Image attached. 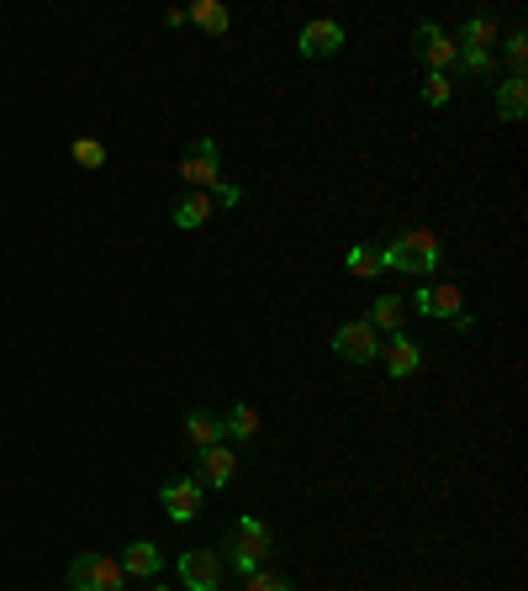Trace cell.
Masks as SVG:
<instances>
[{
    "mask_svg": "<svg viewBox=\"0 0 528 591\" xmlns=\"http://www.w3.org/2000/svg\"><path fill=\"white\" fill-rule=\"evenodd\" d=\"M149 591H164V587H159V581H149Z\"/></svg>",
    "mask_w": 528,
    "mask_h": 591,
    "instance_id": "cell-27",
    "label": "cell"
},
{
    "mask_svg": "<svg viewBox=\"0 0 528 591\" xmlns=\"http://www.w3.org/2000/svg\"><path fill=\"white\" fill-rule=\"evenodd\" d=\"M375 333H386V338H397V333H407L402 327V296H381L375 307H370V317H365Z\"/></svg>",
    "mask_w": 528,
    "mask_h": 591,
    "instance_id": "cell-19",
    "label": "cell"
},
{
    "mask_svg": "<svg viewBox=\"0 0 528 591\" xmlns=\"http://www.w3.org/2000/svg\"><path fill=\"white\" fill-rule=\"evenodd\" d=\"M185 22H196L211 38H228V27H233V16H228L222 0H196V5H185Z\"/></svg>",
    "mask_w": 528,
    "mask_h": 591,
    "instance_id": "cell-14",
    "label": "cell"
},
{
    "mask_svg": "<svg viewBox=\"0 0 528 591\" xmlns=\"http://www.w3.org/2000/svg\"><path fill=\"white\" fill-rule=\"evenodd\" d=\"M381 359H386V370H391V381H412L417 370H423V349L407 338V333H397V338H386L381 344Z\"/></svg>",
    "mask_w": 528,
    "mask_h": 591,
    "instance_id": "cell-12",
    "label": "cell"
},
{
    "mask_svg": "<svg viewBox=\"0 0 528 591\" xmlns=\"http://www.w3.org/2000/svg\"><path fill=\"white\" fill-rule=\"evenodd\" d=\"M69 154H75V164H85V169H106V143H95V138H75Z\"/></svg>",
    "mask_w": 528,
    "mask_h": 591,
    "instance_id": "cell-22",
    "label": "cell"
},
{
    "mask_svg": "<svg viewBox=\"0 0 528 591\" xmlns=\"http://www.w3.org/2000/svg\"><path fill=\"white\" fill-rule=\"evenodd\" d=\"M439 259H445V243L428 233V228H412V233H397L386 248H381V270H391V275H434L439 270Z\"/></svg>",
    "mask_w": 528,
    "mask_h": 591,
    "instance_id": "cell-1",
    "label": "cell"
},
{
    "mask_svg": "<svg viewBox=\"0 0 528 591\" xmlns=\"http://www.w3.org/2000/svg\"><path fill=\"white\" fill-rule=\"evenodd\" d=\"M491 42H497V16H487V11H476V16L454 33V48H481V53H491Z\"/></svg>",
    "mask_w": 528,
    "mask_h": 591,
    "instance_id": "cell-16",
    "label": "cell"
},
{
    "mask_svg": "<svg viewBox=\"0 0 528 591\" xmlns=\"http://www.w3.org/2000/svg\"><path fill=\"white\" fill-rule=\"evenodd\" d=\"M465 75H491V53H481V48H460V59H454Z\"/></svg>",
    "mask_w": 528,
    "mask_h": 591,
    "instance_id": "cell-25",
    "label": "cell"
},
{
    "mask_svg": "<svg viewBox=\"0 0 528 591\" xmlns=\"http://www.w3.org/2000/svg\"><path fill=\"white\" fill-rule=\"evenodd\" d=\"M327 344H333V355L349 359V364H370V359H381V344H386V338L370 327L365 317H355V322H344Z\"/></svg>",
    "mask_w": 528,
    "mask_h": 591,
    "instance_id": "cell-5",
    "label": "cell"
},
{
    "mask_svg": "<svg viewBox=\"0 0 528 591\" xmlns=\"http://www.w3.org/2000/svg\"><path fill=\"white\" fill-rule=\"evenodd\" d=\"M344 270H349L355 280H375V275H386V270H381V248H375V243H355V248L344 254Z\"/></svg>",
    "mask_w": 528,
    "mask_h": 591,
    "instance_id": "cell-20",
    "label": "cell"
},
{
    "mask_svg": "<svg viewBox=\"0 0 528 591\" xmlns=\"http://www.w3.org/2000/svg\"><path fill=\"white\" fill-rule=\"evenodd\" d=\"M296 48H301V59H333V53L344 48V27H338L333 16H318V22L301 27Z\"/></svg>",
    "mask_w": 528,
    "mask_h": 591,
    "instance_id": "cell-11",
    "label": "cell"
},
{
    "mask_svg": "<svg viewBox=\"0 0 528 591\" xmlns=\"http://www.w3.org/2000/svg\"><path fill=\"white\" fill-rule=\"evenodd\" d=\"M417 53H423V64H428L434 75H449V69H454V59H460L454 38H449L439 22H423V27H417Z\"/></svg>",
    "mask_w": 528,
    "mask_h": 591,
    "instance_id": "cell-9",
    "label": "cell"
},
{
    "mask_svg": "<svg viewBox=\"0 0 528 591\" xmlns=\"http://www.w3.org/2000/svg\"><path fill=\"white\" fill-rule=\"evenodd\" d=\"M222 434H233V438H244V444H254V438H259V407H254V401H239V407L222 417Z\"/></svg>",
    "mask_w": 528,
    "mask_h": 591,
    "instance_id": "cell-21",
    "label": "cell"
},
{
    "mask_svg": "<svg viewBox=\"0 0 528 591\" xmlns=\"http://www.w3.org/2000/svg\"><path fill=\"white\" fill-rule=\"evenodd\" d=\"M185 438H191L196 449H211V444H222V417H211L206 407L185 412Z\"/></svg>",
    "mask_w": 528,
    "mask_h": 591,
    "instance_id": "cell-17",
    "label": "cell"
},
{
    "mask_svg": "<svg viewBox=\"0 0 528 591\" xmlns=\"http://www.w3.org/2000/svg\"><path fill=\"white\" fill-rule=\"evenodd\" d=\"M117 565H123V576H138V581H159L164 554H159V544H149V539H132Z\"/></svg>",
    "mask_w": 528,
    "mask_h": 591,
    "instance_id": "cell-13",
    "label": "cell"
},
{
    "mask_svg": "<svg viewBox=\"0 0 528 591\" xmlns=\"http://www.w3.org/2000/svg\"><path fill=\"white\" fill-rule=\"evenodd\" d=\"M449 95H454V79L428 69V79H423V101H428V106H449Z\"/></svg>",
    "mask_w": 528,
    "mask_h": 591,
    "instance_id": "cell-23",
    "label": "cell"
},
{
    "mask_svg": "<svg viewBox=\"0 0 528 591\" xmlns=\"http://www.w3.org/2000/svg\"><path fill=\"white\" fill-rule=\"evenodd\" d=\"M159 508L169 513V523H191V517L202 513V480H196V475H175V480H164Z\"/></svg>",
    "mask_w": 528,
    "mask_h": 591,
    "instance_id": "cell-6",
    "label": "cell"
},
{
    "mask_svg": "<svg viewBox=\"0 0 528 591\" xmlns=\"http://www.w3.org/2000/svg\"><path fill=\"white\" fill-rule=\"evenodd\" d=\"M233 475H239V454H233L228 444H211V449H202V465H196L202 491H222V486H233Z\"/></svg>",
    "mask_w": 528,
    "mask_h": 591,
    "instance_id": "cell-10",
    "label": "cell"
},
{
    "mask_svg": "<svg viewBox=\"0 0 528 591\" xmlns=\"http://www.w3.org/2000/svg\"><path fill=\"white\" fill-rule=\"evenodd\" d=\"M524 112H528V79H502L497 85V117L502 121H524Z\"/></svg>",
    "mask_w": 528,
    "mask_h": 591,
    "instance_id": "cell-15",
    "label": "cell"
},
{
    "mask_svg": "<svg viewBox=\"0 0 528 591\" xmlns=\"http://www.w3.org/2000/svg\"><path fill=\"white\" fill-rule=\"evenodd\" d=\"M524 64H528V38L513 33V38H507V69H513V79H524Z\"/></svg>",
    "mask_w": 528,
    "mask_h": 591,
    "instance_id": "cell-26",
    "label": "cell"
},
{
    "mask_svg": "<svg viewBox=\"0 0 528 591\" xmlns=\"http://www.w3.org/2000/svg\"><path fill=\"white\" fill-rule=\"evenodd\" d=\"M412 307L423 317H460L465 312V291L454 280H439V285H417L412 291Z\"/></svg>",
    "mask_w": 528,
    "mask_h": 591,
    "instance_id": "cell-8",
    "label": "cell"
},
{
    "mask_svg": "<svg viewBox=\"0 0 528 591\" xmlns=\"http://www.w3.org/2000/svg\"><path fill=\"white\" fill-rule=\"evenodd\" d=\"M244 591H296V587L281 570H254V576H244Z\"/></svg>",
    "mask_w": 528,
    "mask_h": 591,
    "instance_id": "cell-24",
    "label": "cell"
},
{
    "mask_svg": "<svg viewBox=\"0 0 528 591\" xmlns=\"http://www.w3.org/2000/svg\"><path fill=\"white\" fill-rule=\"evenodd\" d=\"M180 169V180L191 185V191H206V196H217V185H222V169H217V138H196L185 158L175 164Z\"/></svg>",
    "mask_w": 528,
    "mask_h": 591,
    "instance_id": "cell-3",
    "label": "cell"
},
{
    "mask_svg": "<svg viewBox=\"0 0 528 591\" xmlns=\"http://www.w3.org/2000/svg\"><path fill=\"white\" fill-rule=\"evenodd\" d=\"M211 211H217V196H206V191H191V196L175 206V228H185V233H191V228H202Z\"/></svg>",
    "mask_w": 528,
    "mask_h": 591,
    "instance_id": "cell-18",
    "label": "cell"
},
{
    "mask_svg": "<svg viewBox=\"0 0 528 591\" xmlns=\"http://www.w3.org/2000/svg\"><path fill=\"white\" fill-rule=\"evenodd\" d=\"M127 576L112 554H80L69 565V591H123Z\"/></svg>",
    "mask_w": 528,
    "mask_h": 591,
    "instance_id": "cell-4",
    "label": "cell"
},
{
    "mask_svg": "<svg viewBox=\"0 0 528 591\" xmlns=\"http://www.w3.org/2000/svg\"><path fill=\"white\" fill-rule=\"evenodd\" d=\"M270 554H275V528H270L265 517H239V523L228 528V565L239 570V581L254 576V570H265Z\"/></svg>",
    "mask_w": 528,
    "mask_h": 591,
    "instance_id": "cell-2",
    "label": "cell"
},
{
    "mask_svg": "<svg viewBox=\"0 0 528 591\" xmlns=\"http://www.w3.org/2000/svg\"><path fill=\"white\" fill-rule=\"evenodd\" d=\"M180 581H185V591H222V554L185 550L180 554Z\"/></svg>",
    "mask_w": 528,
    "mask_h": 591,
    "instance_id": "cell-7",
    "label": "cell"
}]
</instances>
